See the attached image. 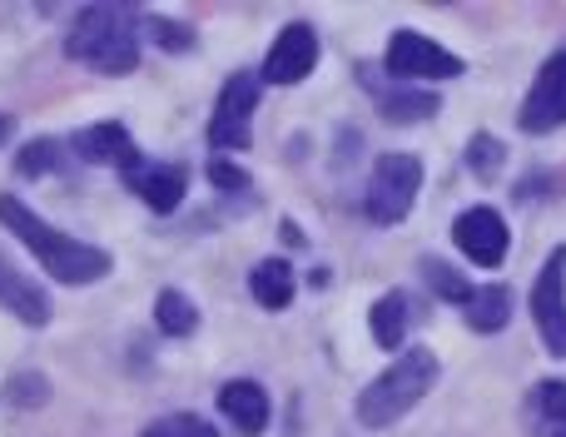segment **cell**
Returning <instances> with one entry per match:
<instances>
[{"label":"cell","instance_id":"cell-25","mask_svg":"<svg viewBox=\"0 0 566 437\" xmlns=\"http://www.w3.org/2000/svg\"><path fill=\"white\" fill-rule=\"evenodd\" d=\"M468 159H472V169H478V179H492V175H497L502 145L492 135H478V139H472V149H468Z\"/></svg>","mask_w":566,"mask_h":437},{"label":"cell","instance_id":"cell-30","mask_svg":"<svg viewBox=\"0 0 566 437\" xmlns=\"http://www.w3.org/2000/svg\"><path fill=\"white\" fill-rule=\"evenodd\" d=\"M552 437H566V428H557V433H552Z\"/></svg>","mask_w":566,"mask_h":437},{"label":"cell","instance_id":"cell-4","mask_svg":"<svg viewBox=\"0 0 566 437\" xmlns=\"http://www.w3.org/2000/svg\"><path fill=\"white\" fill-rule=\"evenodd\" d=\"M422 189V159L418 155H382L368 179V219L373 223H402L412 215V199Z\"/></svg>","mask_w":566,"mask_h":437},{"label":"cell","instance_id":"cell-24","mask_svg":"<svg viewBox=\"0 0 566 437\" xmlns=\"http://www.w3.org/2000/svg\"><path fill=\"white\" fill-rule=\"evenodd\" d=\"M145 30H149V35H159V45H165V50H189V45H195L189 25H175V20H165V15H145Z\"/></svg>","mask_w":566,"mask_h":437},{"label":"cell","instance_id":"cell-10","mask_svg":"<svg viewBox=\"0 0 566 437\" xmlns=\"http://www.w3.org/2000/svg\"><path fill=\"white\" fill-rule=\"evenodd\" d=\"M313 65H318V35L298 20V25H283V35L274 40L264 60V80L269 85H298L313 75Z\"/></svg>","mask_w":566,"mask_h":437},{"label":"cell","instance_id":"cell-21","mask_svg":"<svg viewBox=\"0 0 566 437\" xmlns=\"http://www.w3.org/2000/svg\"><path fill=\"white\" fill-rule=\"evenodd\" d=\"M422 273H428V283H432V289H438L448 303H458V309L472 299V289H468V283H462L458 273H452L442 259H422Z\"/></svg>","mask_w":566,"mask_h":437},{"label":"cell","instance_id":"cell-6","mask_svg":"<svg viewBox=\"0 0 566 437\" xmlns=\"http://www.w3.org/2000/svg\"><path fill=\"white\" fill-rule=\"evenodd\" d=\"M532 319L552 358H566V249H552L532 283Z\"/></svg>","mask_w":566,"mask_h":437},{"label":"cell","instance_id":"cell-15","mask_svg":"<svg viewBox=\"0 0 566 437\" xmlns=\"http://www.w3.org/2000/svg\"><path fill=\"white\" fill-rule=\"evenodd\" d=\"M293 289H298V279H293V269L283 259H264V263H254V273H249V293H254L264 309H289Z\"/></svg>","mask_w":566,"mask_h":437},{"label":"cell","instance_id":"cell-11","mask_svg":"<svg viewBox=\"0 0 566 437\" xmlns=\"http://www.w3.org/2000/svg\"><path fill=\"white\" fill-rule=\"evenodd\" d=\"M125 185L135 189L155 215H169V209H179V199H185V189H189V169L169 165V159H139V165L125 169Z\"/></svg>","mask_w":566,"mask_h":437},{"label":"cell","instance_id":"cell-29","mask_svg":"<svg viewBox=\"0 0 566 437\" xmlns=\"http://www.w3.org/2000/svg\"><path fill=\"white\" fill-rule=\"evenodd\" d=\"M145 437H169V433H165V428H149V433H145Z\"/></svg>","mask_w":566,"mask_h":437},{"label":"cell","instance_id":"cell-28","mask_svg":"<svg viewBox=\"0 0 566 437\" xmlns=\"http://www.w3.org/2000/svg\"><path fill=\"white\" fill-rule=\"evenodd\" d=\"M10 129H15V125H10V115H0V145L10 139Z\"/></svg>","mask_w":566,"mask_h":437},{"label":"cell","instance_id":"cell-27","mask_svg":"<svg viewBox=\"0 0 566 437\" xmlns=\"http://www.w3.org/2000/svg\"><path fill=\"white\" fill-rule=\"evenodd\" d=\"M175 428H179V437H219L209 423H199L195 413H185V418H175Z\"/></svg>","mask_w":566,"mask_h":437},{"label":"cell","instance_id":"cell-17","mask_svg":"<svg viewBox=\"0 0 566 437\" xmlns=\"http://www.w3.org/2000/svg\"><path fill=\"white\" fill-rule=\"evenodd\" d=\"M408 293H382L378 303H373V339L382 343V348H402V339H408Z\"/></svg>","mask_w":566,"mask_h":437},{"label":"cell","instance_id":"cell-8","mask_svg":"<svg viewBox=\"0 0 566 437\" xmlns=\"http://www.w3.org/2000/svg\"><path fill=\"white\" fill-rule=\"evenodd\" d=\"M562 125H566V50H557L537 70V80L527 90V105H522V129L527 135H552Z\"/></svg>","mask_w":566,"mask_h":437},{"label":"cell","instance_id":"cell-14","mask_svg":"<svg viewBox=\"0 0 566 437\" xmlns=\"http://www.w3.org/2000/svg\"><path fill=\"white\" fill-rule=\"evenodd\" d=\"M219 413H224L239 433L254 437V433H264V423H269V393L249 378H234L219 388Z\"/></svg>","mask_w":566,"mask_h":437},{"label":"cell","instance_id":"cell-13","mask_svg":"<svg viewBox=\"0 0 566 437\" xmlns=\"http://www.w3.org/2000/svg\"><path fill=\"white\" fill-rule=\"evenodd\" d=\"M0 309L6 313H15L25 329H45L50 323V299H45V289H35V283L25 279V273L15 269V263L0 253Z\"/></svg>","mask_w":566,"mask_h":437},{"label":"cell","instance_id":"cell-18","mask_svg":"<svg viewBox=\"0 0 566 437\" xmlns=\"http://www.w3.org/2000/svg\"><path fill=\"white\" fill-rule=\"evenodd\" d=\"M442 100L432 95V90H388L382 95V115L392 119V125H418V119L438 115Z\"/></svg>","mask_w":566,"mask_h":437},{"label":"cell","instance_id":"cell-20","mask_svg":"<svg viewBox=\"0 0 566 437\" xmlns=\"http://www.w3.org/2000/svg\"><path fill=\"white\" fill-rule=\"evenodd\" d=\"M155 319H159V333H169V339H185V333H195L199 309L185 299V293L165 289V293H159V303H155Z\"/></svg>","mask_w":566,"mask_h":437},{"label":"cell","instance_id":"cell-1","mask_svg":"<svg viewBox=\"0 0 566 437\" xmlns=\"http://www.w3.org/2000/svg\"><path fill=\"white\" fill-rule=\"evenodd\" d=\"M0 223H6V229L15 233V239L25 243L40 263H45L50 279H60V283H95V279H105V273H109V253L105 249H95V243H85V239H70V233L50 229L35 209H25L20 199H10V195H0Z\"/></svg>","mask_w":566,"mask_h":437},{"label":"cell","instance_id":"cell-5","mask_svg":"<svg viewBox=\"0 0 566 437\" xmlns=\"http://www.w3.org/2000/svg\"><path fill=\"white\" fill-rule=\"evenodd\" d=\"M259 85L264 80L249 75V70H239V75L224 80V90H219V105H214V119H209V145L214 149H249V139H254V105H259Z\"/></svg>","mask_w":566,"mask_h":437},{"label":"cell","instance_id":"cell-19","mask_svg":"<svg viewBox=\"0 0 566 437\" xmlns=\"http://www.w3.org/2000/svg\"><path fill=\"white\" fill-rule=\"evenodd\" d=\"M55 169H65V145L60 139H30L15 159L20 179H40V175H55Z\"/></svg>","mask_w":566,"mask_h":437},{"label":"cell","instance_id":"cell-23","mask_svg":"<svg viewBox=\"0 0 566 437\" xmlns=\"http://www.w3.org/2000/svg\"><path fill=\"white\" fill-rule=\"evenodd\" d=\"M532 408L542 413V418L552 423V428H566V383H537V393H532Z\"/></svg>","mask_w":566,"mask_h":437},{"label":"cell","instance_id":"cell-9","mask_svg":"<svg viewBox=\"0 0 566 437\" xmlns=\"http://www.w3.org/2000/svg\"><path fill=\"white\" fill-rule=\"evenodd\" d=\"M452 239H458V249L468 253L478 269H497L512 249V233H507V223H502L497 209H468V215H458Z\"/></svg>","mask_w":566,"mask_h":437},{"label":"cell","instance_id":"cell-26","mask_svg":"<svg viewBox=\"0 0 566 437\" xmlns=\"http://www.w3.org/2000/svg\"><path fill=\"white\" fill-rule=\"evenodd\" d=\"M209 179H214V189H249V175L239 165H229V159H214V165H209Z\"/></svg>","mask_w":566,"mask_h":437},{"label":"cell","instance_id":"cell-2","mask_svg":"<svg viewBox=\"0 0 566 437\" xmlns=\"http://www.w3.org/2000/svg\"><path fill=\"white\" fill-rule=\"evenodd\" d=\"M135 10L129 6H85L70 25L65 50L85 60L99 75H125L139 65V40H135Z\"/></svg>","mask_w":566,"mask_h":437},{"label":"cell","instance_id":"cell-7","mask_svg":"<svg viewBox=\"0 0 566 437\" xmlns=\"http://www.w3.org/2000/svg\"><path fill=\"white\" fill-rule=\"evenodd\" d=\"M388 75L398 80H448L462 75V55L442 50L438 40L418 35V30H398L388 40Z\"/></svg>","mask_w":566,"mask_h":437},{"label":"cell","instance_id":"cell-16","mask_svg":"<svg viewBox=\"0 0 566 437\" xmlns=\"http://www.w3.org/2000/svg\"><path fill=\"white\" fill-rule=\"evenodd\" d=\"M507 313H512V293L502 289V283L472 289V299L462 303V319H468L478 333H497V329H507Z\"/></svg>","mask_w":566,"mask_h":437},{"label":"cell","instance_id":"cell-12","mask_svg":"<svg viewBox=\"0 0 566 437\" xmlns=\"http://www.w3.org/2000/svg\"><path fill=\"white\" fill-rule=\"evenodd\" d=\"M70 149H75L85 165H115V169H129L139 165V149L135 139H129L125 125H115V119H105V125H90L80 129L75 139H70Z\"/></svg>","mask_w":566,"mask_h":437},{"label":"cell","instance_id":"cell-3","mask_svg":"<svg viewBox=\"0 0 566 437\" xmlns=\"http://www.w3.org/2000/svg\"><path fill=\"white\" fill-rule=\"evenodd\" d=\"M432 383H438V358H432L428 348L402 353L382 378H373L368 388H363V398H358L363 428H388V423H398L402 413H412L428 398Z\"/></svg>","mask_w":566,"mask_h":437},{"label":"cell","instance_id":"cell-22","mask_svg":"<svg viewBox=\"0 0 566 437\" xmlns=\"http://www.w3.org/2000/svg\"><path fill=\"white\" fill-rule=\"evenodd\" d=\"M6 398L15 403V408H40V403L50 398V383L40 378V373H15V378L6 383Z\"/></svg>","mask_w":566,"mask_h":437}]
</instances>
